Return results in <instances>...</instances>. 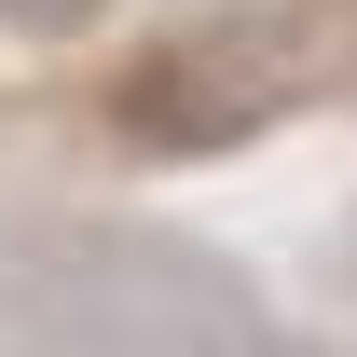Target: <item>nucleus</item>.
Wrapping results in <instances>:
<instances>
[{"mask_svg": "<svg viewBox=\"0 0 357 357\" xmlns=\"http://www.w3.org/2000/svg\"><path fill=\"white\" fill-rule=\"evenodd\" d=\"M110 0H0V28H28V42H55V28H96Z\"/></svg>", "mask_w": 357, "mask_h": 357, "instance_id": "nucleus-1", "label": "nucleus"}]
</instances>
